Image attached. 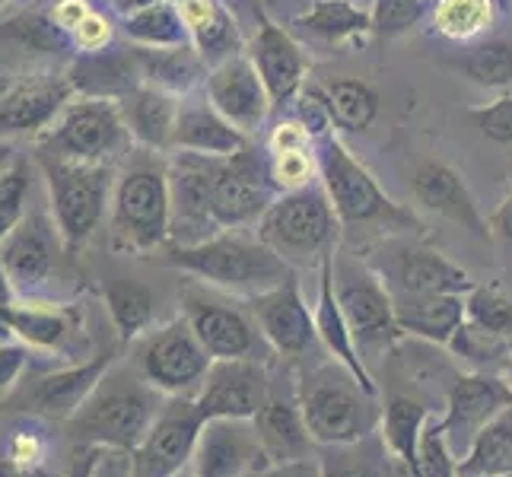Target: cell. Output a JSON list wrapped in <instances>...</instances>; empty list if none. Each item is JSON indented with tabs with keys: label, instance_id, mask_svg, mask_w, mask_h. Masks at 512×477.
<instances>
[{
	"label": "cell",
	"instance_id": "obj_30",
	"mask_svg": "<svg viewBox=\"0 0 512 477\" xmlns=\"http://www.w3.org/2000/svg\"><path fill=\"white\" fill-rule=\"evenodd\" d=\"M395 318L404 338L449 347L455 331L465 325L462 293H423V296H392Z\"/></svg>",
	"mask_w": 512,
	"mask_h": 477
},
{
	"label": "cell",
	"instance_id": "obj_57",
	"mask_svg": "<svg viewBox=\"0 0 512 477\" xmlns=\"http://www.w3.org/2000/svg\"><path fill=\"white\" fill-rule=\"evenodd\" d=\"M96 477H128V455L125 452H102Z\"/></svg>",
	"mask_w": 512,
	"mask_h": 477
},
{
	"label": "cell",
	"instance_id": "obj_2",
	"mask_svg": "<svg viewBox=\"0 0 512 477\" xmlns=\"http://www.w3.org/2000/svg\"><path fill=\"white\" fill-rule=\"evenodd\" d=\"M296 395L319 449L360 443L382 427V392L366 388L334 357L306 363L299 369Z\"/></svg>",
	"mask_w": 512,
	"mask_h": 477
},
{
	"label": "cell",
	"instance_id": "obj_9",
	"mask_svg": "<svg viewBox=\"0 0 512 477\" xmlns=\"http://www.w3.org/2000/svg\"><path fill=\"white\" fill-rule=\"evenodd\" d=\"M334 293H338L353 341H357L366 366L373 369V360H385L404 341L392 293L366 264V258L350 252H334Z\"/></svg>",
	"mask_w": 512,
	"mask_h": 477
},
{
	"label": "cell",
	"instance_id": "obj_4",
	"mask_svg": "<svg viewBox=\"0 0 512 477\" xmlns=\"http://www.w3.org/2000/svg\"><path fill=\"white\" fill-rule=\"evenodd\" d=\"M315 163H319V179L344 229H353V233L363 229V233H379V236L420 233L423 229L414 210L388 198L382 185L373 179V172L331 131H322L315 137Z\"/></svg>",
	"mask_w": 512,
	"mask_h": 477
},
{
	"label": "cell",
	"instance_id": "obj_12",
	"mask_svg": "<svg viewBox=\"0 0 512 477\" xmlns=\"http://www.w3.org/2000/svg\"><path fill=\"white\" fill-rule=\"evenodd\" d=\"M277 194L280 191L271 182L268 159H261L249 144L233 156L217 159L214 185H210V220L217 233L252 226L277 201Z\"/></svg>",
	"mask_w": 512,
	"mask_h": 477
},
{
	"label": "cell",
	"instance_id": "obj_46",
	"mask_svg": "<svg viewBox=\"0 0 512 477\" xmlns=\"http://www.w3.org/2000/svg\"><path fill=\"white\" fill-rule=\"evenodd\" d=\"M430 0H373L369 7V20H373V35L392 42L401 35L414 32L430 16Z\"/></svg>",
	"mask_w": 512,
	"mask_h": 477
},
{
	"label": "cell",
	"instance_id": "obj_17",
	"mask_svg": "<svg viewBox=\"0 0 512 477\" xmlns=\"http://www.w3.org/2000/svg\"><path fill=\"white\" fill-rule=\"evenodd\" d=\"M249 309L264 334V341L277 353V360L287 363L309 360V353L319 344V331H315V312L306 303L296 271L284 284L252 296Z\"/></svg>",
	"mask_w": 512,
	"mask_h": 477
},
{
	"label": "cell",
	"instance_id": "obj_34",
	"mask_svg": "<svg viewBox=\"0 0 512 477\" xmlns=\"http://www.w3.org/2000/svg\"><path fill=\"white\" fill-rule=\"evenodd\" d=\"M140 83L166 90L172 96H188L194 86L207 80V64L191 45L185 48H134L131 51Z\"/></svg>",
	"mask_w": 512,
	"mask_h": 477
},
{
	"label": "cell",
	"instance_id": "obj_1",
	"mask_svg": "<svg viewBox=\"0 0 512 477\" xmlns=\"http://www.w3.org/2000/svg\"><path fill=\"white\" fill-rule=\"evenodd\" d=\"M166 395L137 373V366L115 360L80 408L64 420L67 436L80 449L131 452L153 427Z\"/></svg>",
	"mask_w": 512,
	"mask_h": 477
},
{
	"label": "cell",
	"instance_id": "obj_27",
	"mask_svg": "<svg viewBox=\"0 0 512 477\" xmlns=\"http://www.w3.org/2000/svg\"><path fill=\"white\" fill-rule=\"evenodd\" d=\"M334 252H338V249H334ZM334 252H328L319 261V299H315V309H312L315 312V331H319V344L325 347L328 357L344 363L366 388L382 392L376 376H373V369L366 366L357 341H353L350 325H347L341 303H338V293H334Z\"/></svg>",
	"mask_w": 512,
	"mask_h": 477
},
{
	"label": "cell",
	"instance_id": "obj_33",
	"mask_svg": "<svg viewBox=\"0 0 512 477\" xmlns=\"http://www.w3.org/2000/svg\"><path fill=\"white\" fill-rule=\"evenodd\" d=\"M191 35V48L214 67L226 58L242 55V32L220 0H175Z\"/></svg>",
	"mask_w": 512,
	"mask_h": 477
},
{
	"label": "cell",
	"instance_id": "obj_21",
	"mask_svg": "<svg viewBox=\"0 0 512 477\" xmlns=\"http://www.w3.org/2000/svg\"><path fill=\"white\" fill-rule=\"evenodd\" d=\"M271 376V366L258 360H214L194 401L204 420H252L271 392Z\"/></svg>",
	"mask_w": 512,
	"mask_h": 477
},
{
	"label": "cell",
	"instance_id": "obj_43",
	"mask_svg": "<svg viewBox=\"0 0 512 477\" xmlns=\"http://www.w3.org/2000/svg\"><path fill=\"white\" fill-rule=\"evenodd\" d=\"M430 23L449 42H471L484 29H490L493 0H436Z\"/></svg>",
	"mask_w": 512,
	"mask_h": 477
},
{
	"label": "cell",
	"instance_id": "obj_29",
	"mask_svg": "<svg viewBox=\"0 0 512 477\" xmlns=\"http://www.w3.org/2000/svg\"><path fill=\"white\" fill-rule=\"evenodd\" d=\"M7 328L13 341L26 344L35 353H64L74 344L80 328V312L70 306H55L45 299H16L7 309Z\"/></svg>",
	"mask_w": 512,
	"mask_h": 477
},
{
	"label": "cell",
	"instance_id": "obj_26",
	"mask_svg": "<svg viewBox=\"0 0 512 477\" xmlns=\"http://www.w3.org/2000/svg\"><path fill=\"white\" fill-rule=\"evenodd\" d=\"M249 58L271 93L274 105H287L299 96L309 74V58L293 35L277 26L264 10H258V32L252 39Z\"/></svg>",
	"mask_w": 512,
	"mask_h": 477
},
{
	"label": "cell",
	"instance_id": "obj_15",
	"mask_svg": "<svg viewBox=\"0 0 512 477\" xmlns=\"http://www.w3.org/2000/svg\"><path fill=\"white\" fill-rule=\"evenodd\" d=\"M61 255L67 249L48 210H29L20 226L0 239V264L20 299H42L61 268Z\"/></svg>",
	"mask_w": 512,
	"mask_h": 477
},
{
	"label": "cell",
	"instance_id": "obj_54",
	"mask_svg": "<svg viewBox=\"0 0 512 477\" xmlns=\"http://www.w3.org/2000/svg\"><path fill=\"white\" fill-rule=\"evenodd\" d=\"M255 477H322V468H319V455L303 458V462L268 465L264 471H258Z\"/></svg>",
	"mask_w": 512,
	"mask_h": 477
},
{
	"label": "cell",
	"instance_id": "obj_8",
	"mask_svg": "<svg viewBox=\"0 0 512 477\" xmlns=\"http://www.w3.org/2000/svg\"><path fill=\"white\" fill-rule=\"evenodd\" d=\"M131 147L134 140L118 99L83 93L70 99L55 125L35 140V153L102 166H118V159H125Z\"/></svg>",
	"mask_w": 512,
	"mask_h": 477
},
{
	"label": "cell",
	"instance_id": "obj_14",
	"mask_svg": "<svg viewBox=\"0 0 512 477\" xmlns=\"http://www.w3.org/2000/svg\"><path fill=\"white\" fill-rule=\"evenodd\" d=\"M204 414L194 398H166L147 436L128 452V477H175L191 465Z\"/></svg>",
	"mask_w": 512,
	"mask_h": 477
},
{
	"label": "cell",
	"instance_id": "obj_37",
	"mask_svg": "<svg viewBox=\"0 0 512 477\" xmlns=\"http://www.w3.org/2000/svg\"><path fill=\"white\" fill-rule=\"evenodd\" d=\"M102 299H105V312H109L112 328L118 331L121 344L144 338V334L153 328L156 296L147 284H140V280L115 277L105 284Z\"/></svg>",
	"mask_w": 512,
	"mask_h": 477
},
{
	"label": "cell",
	"instance_id": "obj_61",
	"mask_svg": "<svg viewBox=\"0 0 512 477\" xmlns=\"http://www.w3.org/2000/svg\"><path fill=\"white\" fill-rule=\"evenodd\" d=\"M175 477H194V474H191V471H188V468H185V471H182V474H175Z\"/></svg>",
	"mask_w": 512,
	"mask_h": 477
},
{
	"label": "cell",
	"instance_id": "obj_51",
	"mask_svg": "<svg viewBox=\"0 0 512 477\" xmlns=\"http://www.w3.org/2000/svg\"><path fill=\"white\" fill-rule=\"evenodd\" d=\"M4 455L13 458H29V462H48L51 458V439L42 427L35 423H23V427L10 430L4 439Z\"/></svg>",
	"mask_w": 512,
	"mask_h": 477
},
{
	"label": "cell",
	"instance_id": "obj_31",
	"mask_svg": "<svg viewBox=\"0 0 512 477\" xmlns=\"http://www.w3.org/2000/svg\"><path fill=\"white\" fill-rule=\"evenodd\" d=\"M249 134H242L210 105L207 99H185L179 105L172 150L204 153V156H233L249 147Z\"/></svg>",
	"mask_w": 512,
	"mask_h": 477
},
{
	"label": "cell",
	"instance_id": "obj_56",
	"mask_svg": "<svg viewBox=\"0 0 512 477\" xmlns=\"http://www.w3.org/2000/svg\"><path fill=\"white\" fill-rule=\"evenodd\" d=\"M102 452H105V449H83V452L74 458V465L67 468L64 477H96V468H99Z\"/></svg>",
	"mask_w": 512,
	"mask_h": 477
},
{
	"label": "cell",
	"instance_id": "obj_6",
	"mask_svg": "<svg viewBox=\"0 0 512 477\" xmlns=\"http://www.w3.org/2000/svg\"><path fill=\"white\" fill-rule=\"evenodd\" d=\"M35 166L42 172L48 191V214L64 239L67 255L83 252L96 229L112 210V191L118 172L102 163H77L35 153Z\"/></svg>",
	"mask_w": 512,
	"mask_h": 477
},
{
	"label": "cell",
	"instance_id": "obj_49",
	"mask_svg": "<svg viewBox=\"0 0 512 477\" xmlns=\"http://www.w3.org/2000/svg\"><path fill=\"white\" fill-rule=\"evenodd\" d=\"M468 121L490 144H512V93H503L487 105L468 112Z\"/></svg>",
	"mask_w": 512,
	"mask_h": 477
},
{
	"label": "cell",
	"instance_id": "obj_38",
	"mask_svg": "<svg viewBox=\"0 0 512 477\" xmlns=\"http://www.w3.org/2000/svg\"><path fill=\"white\" fill-rule=\"evenodd\" d=\"M322 477H408L385 449L382 436L373 433L350 446H328L319 452Z\"/></svg>",
	"mask_w": 512,
	"mask_h": 477
},
{
	"label": "cell",
	"instance_id": "obj_16",
	"mask_svg": "<svg viewBox=\"0 0 512 477\" xmlns=\"http://www.w3.org/2000/svg\"><path fill=\"white\" fill-rule=\"evenodd\" d=\"M115 360L118 353L109 350V353H96V357L83 363L55 366L29 379L23 376V382L10 392V408L45 420H67L86 401V395L93 392L96 382L105 376V369Z\"/></svg>",
	"mask_w": 512,
	"mask_h": 477
},
{
	"label": "cell",
	"instance_id": "obj_24",
	"mask_svg": "<svg viewBox=\"0 0 512 477\" xmlns=\"http://www.w3.org/2000/svg\"><path fill=\"white\" fill-rule=\"evenodd\" d=\"M77 96L67 74L35 77L26 83L7 86L0 96V140L32 137L39 140L64 112V105Z\"/></svg>",
	"mask_w": 512,
	"mask_h": 477
},
{
	"label": "cell",
	"instance_id": "obj_44",
	"mask_svg": "<svg viewBox=\"0 0 512 477\" xmlns=\"http://www.w3.org/2000/svg\"><path fill=\"white\" fill-rule=\"evenodd\" d=\"M465 322L512 341V293L493 284H474L465 293Z\"/></svg>",
	"mask_w": 512,
	"mask_h": 477
},
{
	"label": "cell",
	"instance_id": "obj_28",
	"mask_svg": "<svg viewBox=\"0 0 512 477\" xmlns=\"http://www.w3.org/2000/svg\"><path fill=\"white\" fill-rule=\"evenodd\" d=\"M121 115L131 131L134 147L150 153H172L175 121H179L182 99L147 83H134L128 93L118 96Z\"/></svg>",
	"mask_w": 512,
	"mask_h": 477
},
{
	"label": "cell",
	"instance_id": "obj_10",
	"mask_svg": "<svg viewBox=\"0 0 512 477\" xmlns=\"http://www.w3.org/2000/svg\"><path fill=\"white\" fill-rule=\"evenodd\" d=\"M182 315L214 360H258L274 366L277 353L264 341L249 303L242 306L198 280L182 290Z\"/></svg>",
	"mask_w": 512,
	"mask_h": 477
},
{
	"label": "cell",
	"instance_id": "obj_41",
	"mask_svg": "<svg viewBox=\"0 0 512 477\" xmlns=\"http://www.w3.org/2000/svg\"><path fill=\"white\" fill-rule=\"evenodd\" d=\"M449 64L481 90H509L512 86V42L487 39L449 58Z\"/></svg>",
	"mask_w": 512,
	"mask_h": 477
},
{
	"label": "cell",
	"instance_id": "obj_18",
	"mask_svg": "<svg viewBox=\"0 0 512 477\" xmlns=\"http://www.w3.org/2000/svg\"><path fill=\"white\" fill-rule=\"evenodd\" d=\"M509 404L512 388L500 373H458L443 411H439V427H443L458 462L468 455L478 433Z\"/></svg>",
	"mask_w": 512,
	"mask_h": 477
},
{
	"label": "cell",
	"instance_id": "obj_52",
	"mask_svg": "<svg viewBox=\"0 0 512 477\" xmlns=\"http://www.w3.org/2000/svg\"><path fill=\"white\" fill-rule=\"evenodd\" d=\"M29 357L32 350L20 341L0 344V395H10L23 382V376L29 373Z\"/></svg>",
	"mask_w": 512,
	"mask_h": 477
},
{
	"label": "cell",
	"instance_id": "obj_19",
	"mask_svg": "<svg viewBox=\"0 0 512 477\" xmlns=\"http://www.w3.org/2000/svg\"><path fill=\"white\" fill-rule=\"evenodd\" d=\"M220 156L172 150L169 166V188H172V242L194 245L217 236V226L210 220V185H214V169Z\"/></svg>",
	"mask_w": 512,
	"mask_h": 477
},
{
	"label": "cell",
	"instance_id": "obj_59",
	"mask_svg": "<svg viewBox=\"0 0 512 477\" xmlns=\"http://www.w3.org/2000/svg\"><path fill=\"white\" fill-rule=\"evenodd\" d=\"M503 379H506L509 388H512V357H509V363H506V369H503Z\"/></svg>",
	"mask_w": 512,
	"mask_h": 477
},
{
	"label": "cell",
	"instance_id": "obj_53",
	"mask_svg": "<svg viewBox=\"0 0 512 477\" xmlns=\"http://www.w3.org/2000/svg\"><path fill=\"white\" fill-rule=\"evenodd\" d=\"M0 477H58L48 462H29V458H13L0 452Z\"/></svg>",
	"mask_w": 512,
	"mask_h": 477
},
{
	"label": "cell",
	"instance_id": "obj_60",
	"mask_svg": "<svg viewBox=\"0 0 512 477\" xmlns=\"http://www.w3.org/2000/svg\"><path fill=\"white\" fill-rule=\"evenodd\" d=\"M7 93V80H0V96H4Z\"/></svg>",
	"mask_w": 512,
	"mask_h": 477
},
{
	"label": "cell",
	"instance_id": "obj_25",
	"mask_svg": "<svg viewBox=\"0 0 512 477\" xmlns=\"http://www.w3.org/2000/svg\"><path fill=\"white\" fill-rule=\"evenodd\" d=\"M411 194L423 210H430V214L468 229L471 236H478L484 242H493L490 223L481 214L478 201H474L465 175L458 169H452L449 163H439V159H420V163L414 166Z\"/></svg>",
	"mask_w": 512,
	"mask_h": 477
},
{
	"label": "cell",
	"instance_id": "obj_55",
	"mask_svg": "<svg viewBox=\"0 0 512 477\" xmlns=\"http://www.w3.org/2000/svg\"><path fill=\"white\" fill-rule=\"evenodd\" d=\"M487 223H490V236L500 239L503 245H509V249H512V191L500 201V207L487 217Z\"/></svg>",
	"mask_w": 512,
	"mask_h": 477
},
{
	"label": "cell",
	"instance_id": "obj_20",
	"mask_svg": "<svg viewBox=\"0 0 512 477\" xmlns=\"http://www.w3.org/2000/svg\"><path fill=\"white\" fill-rule=\"evenodd\" d=\"M268 468V455L252 420H204L188 471L194 477H255Z\"/></svg>",
	"mask_w": 512,
	"mask_h": 477
},
{
	"label": "cell",
	"instance_id": "obj_23",
	"mask_svg": "<svg viewBox=\"0 0 512 477\" xmlns=\"http://www.w3.org/2000/svg\"><path fill=\"white\" fill-rule=\"evenodd\" d=\"M261 449L268 455V465H284V462H303V458L319 455L315 439L306 427L303 408H299L296 395V376H271V392L252 417Z\"/></svg>",
	"mask_w": 512,
	"mask_h": 477
},
{
	"label": "cell",
	"instance_id": "obj_5",
	"mask_svg": "<svg viewBox=\"0 0 512 477\" xmlns=\"http://www.w3.org/2000/svg\"><path fill=\"white\" fill-rule=\"evenodd\" d=\"M112 249L121 255L163 252L172 242V188L169 166L144 150L118 172L109 210Z\"/></svg>",
	"mask_w": 512,
	"mask_h": 477
},
{
	"label": "cell",
	"instance_id": "obj_3",
	"mask_svg": "<svg viewBox=\"0 0 512 477\" xmlns=\"http://www.w3.org/2000/svg\"><path fill=\"white\" fill-rule=\"evenodd\" d=\"M160 264L182 271L201 284L252 299L293 274L290 264L258 236H242L239 229H223L194 245H169Z\"/></svg>",
	"mask_w": 512,
	"mask_h": 477
},
{
	"label": "cell",
	"instance_id": "obj_47",
	"mask_svg": "<svg viewBox=\"0 0 512 477\" xmlns=\"http://www.w3.org/2000/svg\"><path fill=\"white\" fill-rule=\"evenodd\" d=\"M417 477H458V455L439 427V411L427 420L417 443Z\"/></svg>",
	"mask_w": 512,
	"mask_h": 477
},
{
	"label": "cell",
	"instance_id": "obj_7",
	"mask_svg": "<svg viewBox=\"0 0 512 477\" xmlns=\"http://www.w3.org/2000/svg\"><path fill=\"white\" fill-rule=\"evenodd\" d=\"M341 220L334 214L328 191L319 182H309L296 191L277 194V201L258 220V239L284 258L290 268L322 261L338 249Z\"/></svg>",
	"mask_w": 512,
	"mask_h": 477
},
{
	"label": "cell",
	"instance_id": "obj_36",
	"mask_svg": "<svg viewBox=\"0 0 512 477\" xmlns=\"http://www.w3.org/2000/svg\"><path fill=\"white\" fill-rule=\"evenodd\" d=\"M296 26L303 29L309 39H319L325 45L363 42L366 35H373L369 10L350 4V0H315L306 13L296 16Z\"/></svg>",
	"mask_w": 512,
	"mask_h": 477
},
{
	"label": "cell",
	"instance_id": "obj_42",
	"mask_svg": "<svg viewBox=\"0 0 512 477\" xmlns=\"http://www.w3.org/2000/svg\"><path fill=\"white\" fill-rule=\"evenodd\" d=\"M449 357L465 366L462 373H500L512 357V341L497 338V334L474 328L471 322H465L455 331V338L449 341Z\"/></svg>",
	"mask_w": 512,
	"mask_h": 477
},
{
	"label": "cell",
	"instance_id": "obj_62",
	"mask_svg": "<svg viewBox=\"0 0 512 477\" xmlns=\"http://www.w3.org/2000/svg\"><path fill=\"white\" fill-rule=\"evenodd\" d=\"M7 4H10V0H0V10H4V7H7Z\"/></svg>",
	"mask_w": 512,
	"mask_h": 477
},
{
	"label": "cell",
	"instance_id": "obj_50",
	"mask_svg": "<svg viewBox=\"0 0 512 477\" xmlns=\"http://www.w3.org/2000/svg\"><path fill=\"white\" fill-rule=\"evenodd\" d=\"M112 35H115V26L109 16L99 10H90L83 16V23L67 35V42H70V51H77L80 58H86V55H102V51H109Z\"/></svg>",
	"mask_w": 512,
	"mask_h": 477
},
{
	"label": "cell",
	"instance_id": "obj_11",
	"mask_svg": "<svg viewBox=\"0 0 512 477\" xmlns=\"http://www.w3.org/2000/svg\"><path fill=\"white\" fill-rule=\"evenodd\" d=\"M134 366L160 395L194 398L201 382L207 379L210 366H214V357L194 334L188 318L179 315L150 328L144 338H137Z\"/></svg>",
	"mask_w": 512,
	"mask_h": 477
},
{
	"label": "cell",
	"instance_id": "obj_40",
	"mask_svg": "<svg viewBox=\"0 0 512 477\" xmlns=\"http://www.w3.org/2000/svg\"><path fill=\"white\" fill-rule=\"evenodd\" d=\"M512 471V404L478 433L468 455L458 462V477H503Z\"/></svg>",
	"mask_w": 512,
	"mask_h": 477
},
{
	"label": "cell",
	"instance_id": "obj_39",
	"mask_svg": "<svg viewBox=\"0 0 512 477\" xmlns=\"http://www.w3.org/2000/svg\"><path fill=\"white\" fill-rule=\"evenodd\" d=\"M125 35L140 48H185L191 45L188 26L182 20L175 0H156V4L137 7L125 13Z\"/></svg>",
	"mask_w": 512,
	"mask_h": 477
},
{
	"label": "cell",
	"instance_id": "obj_58",
	"mask_svg": "<svg viewBox=\"0 0 512 477\" xmlns=\"http://www.w3.org/2000/svg\"><path fill=\"white\" fill-rule=\"evenodd\" d=\"M13 159H16V153L10 147V140H0V172H4L13 163Z\"/></svg>",
	"mask_w": 512,
	"mask_h": 477
},
{
	"label": "cell",
	"instance_id": "obj_22",
	"mask_svg": "<svg viewBox=\"0 0 512 477\" xmlns=\"http://www.w3.org/2000/svg\"><path fill=\"white\" fill-rule=\"evenodd\" d=\"M204 93L207 102L214 105L229 125L249 137L264 125V118L274 109L268 86L258 77L249 55L226 58L210 67L204 80Z\"/></svg>",
	"mask_w": 512,
	"mask_h": 477
},
{
	"label": "cell",
	"instance_id": "obj_32",
	"mask_svg": "<svg viewBox=\"0 0 512 477\" xmlns=\"http://www.w3.org/2000/svg\"><path fill=\"white\" fill-rule=\"evenodd\" d=\"M433 414H436V404L411 392H388L382 398L379 436L408 477H417V443Z\"/></svg>",
	"mask_w": 512,
	"mask_h": 477
},
{
	"label": "cell",
	"instance_id": "obj_35",
	"mask_svg": "<svg viewBox=\"0 0 512 477\" xmlns=\"http://www.w3.org/2000/svg\"><path fill=\"white\" fill-rule=\"evenodd\" d=\"M312 93L322 102L331 128H338V131L363 134L373 128V121L379 118L382 99L366 80L341 77V80H331L328 86H312Z\"/></svg>",
	"mask_w": 512,
	"mask_h": 477
},
{
	"label": "cell",
	"instance_id": "obj_45",
	"mask_svg": "<svg viewBox=\"0 0 512 477\" xmlns=\"http://www.w3.org/2000/svg\"><path fill=\"white\" fill-rule=\"evenodd\" d=\"M29 194H32V166L29 159L16 156L13 163L0 172V239L10 229L20 226L29 214Z\"/></svg>",
	"mask_w": 512,
	"mask_h": 477
},
{
	"label": "cell",
	"instance_id": "obj_13",
	"mask_svg": "<svg viewBox=\"0 0 512 477\" xmlns=\"http://www.w3.org/2000/svg\"><path fill=\"white\" fill-rule=\"evenodd\" d=\"M366 264L373 268L392 296H423V293H468L474 280L443 252L427 249L408 239L382 242L369 252Z\"/></svg>",
	"mask_w": 512,
	"mask_h": 477
},
{
	"label": "cell",
	"instance_id": "obj_48",
	"mask_svg": "<svg viewBox=\"0 0 512 477\" xmlns=\"http://www.w3.org/2000/svg\"><path fill=\"white\" fill-rule=\"evenodd\" d=\"M268 172H271V182L280 194L315 182L312 175L319 172V163H315V147L268 150Z\"/></svg>",
	"mask_w": 512,
	"mask_h": 477
},
{
	"label": "cell",
	"instance_id": "obj_63",
	"mask_svg": "<svg viewBox=\"0 0 512 477\" xmlns=\"http://www.w3.org/2000/svg\"><path fill=\"white\" fill-rule=\"evenodd\" d=\"M503 477H512V471H509V474H503Z\"/></svg>",
	"mask_w": 512,
	"mask_h": 477
}]
</instances>
